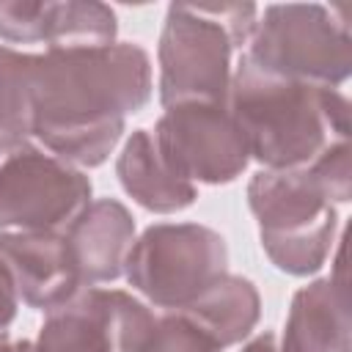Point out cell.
<instances>
[{"instance_id": "cell-2", "label": "cell", "mask_w": 352, "mask_h": 352, "mask_svg": "<svg viewBox=\"0 0 352 352\" xmlns=\"http://www.w3.org/2000/svg\"><path fill=\"white\" fill-rule=\"evenodd\" d=\"M226 107L250 160L267 170L305 168L336 143L349 140V99L336 88L275 77L245 55L231 72Z\"/></svg>"}, {"instance_id": "cell-14", "label": "cell", "mask_w": 352, "mask_h": 352, "mask_svg": "<svg viewBox=\"0 0 352 352\" xmlns=\"http://www.w3.org/2000/svg\"><path fill=\"white\" fill-rule=\"evenodd\" d=\"M179 314H184L220 349H226L250 336L261 316V297L253 280L226 272Z\"/></svg>"}, {"instance_id": "cell-16", "label": "cell", "mask_w": 352, "mask_h": 352, "mask_svg": "<svg viewBox=\"0 0 352 352\" xmlns=\"http://www.w3.org/2000/svg\"><path fill=\"white\" fill-rule=\"evenodd\" d=\"M0 135L28 138V52L0 44Z\"/></svg>"}, {"instance_id": "cell-6", "label": "cell", "mask_w": 352, "mask_h": 352, "mask_svg": "<svg viewBox=\"0 0 352 352\" xmlns=\"http://www.w3.org/2000/svg\"><path fill=\"white\" fill-rule=\"evenodd\" d=\"M228 272L226 239L201 223H154L129 248L124 275L165 311H184Z\"/></svg>"}, {"instance_id": "cell-3", "label": "cell", "mask_w": 352, "mask_h": 352, "mask_svg": "<svg viewBox=\"0 0 352 352\" xmlns=\"http://www.w3.org/2000/svg\"><path fill=\"white\" fill-rule=\"evenodd\" d=\"M256 22L253 3H170L157 47L162 107L226 104L231 52L250 41Z\"/></svg>"}, {"instance_id": "cell-1", "label": "cell", "mask_w": 352, "mask_h": 352, "mask_svg": "<svg viewBox=\"0 0 352 352\" xmlns=\"http://www.w3.org/2000/svg\"><path fill=\"white\" fill-rule=\"evenodd\" d=\"M151 88V58L140 44L28 52L30 140L74 168H96Z\"/></svg>"}, {"instance_id": "cell-10", "label": "cell", "mask_w": 352, "mask_h": 352, "mask_svg": "<svg viewBox=\"0 0 352 352\" xmlns=\"http://www.w3.org/2000/svg\"><path fill=\"white\" fill-rule=\"evenodd\" d=\"M0 261L16 297L44 314L82 289L60 231H0Z\"/></svg>"}, {"instance_id": "cell-15", "label": "cell", "mask_w": 352, "mask_h": 352, "mask_svg": "<svg viewBox=\"0 0 352 352\" xmlns=\"http://www.w3.org/2000/svg\"><path fill=\"white\" fill-rule=\"evenodd\" d=\"M116 11L96 0H47V50H91L116 44Z\"/></svg>"}, {"instance_id": "cell-17", "label": "cell", "mask_w": 352, "mask_h": 352, "mask_svg": "<svg viewBox=\"0 0 352 352\" xmlns=\"http://www.w3.org/2000/svg\"><path fill=\"white\" fill-rule=\"evenodd\" d=\"M138 352H223V349L204 330H198L184 314L168 311L154 319Z\"/></svg>"}, {"instance_id": "cell-9", "label": "cell", "mask_w": 352, "mask_h": 352, "mask_svg": "<svg viewBox=\"0 0 352 352\" xmlns=\"http://www.w3.org/2000/svg\"><path fill=\"white\" fill-rule=\"evenodd\" d=\"M151 135L162 160L190 184H231L250 162L248 143L226 104L165 107Z\"/></svg>"}, {"instance_id": "cell-19", "label": "cell", "mask_w": 352, "mask_h": 352, "mask_svg": "<svg viewBox=\"0 0 352 352\" xmlns=\"http://www.w3.org/2000/svg\"><path fill=\"white\" fill-rule=\"evenodd\" d=\"M16 305H19L16 289H14V283H11V275H8L6 264L0 261V333L14 322Z\"/></svg>"}, {"instance_id": "cell-5", "label": "cell", "mask_w": 352, "mask_h": 352, "mask_svg": "<svg viewBox=\"0 0 352 352\" xmlns=\"http://www.w3.org/2000/svg\"><path fill=\"white\" fill-rule=\"evenodd\" d=\"M275 77L338 88L352 74V30L344 8L322 3L267 6L242 52Z\"/></svg>"}, {"instance_id": "cell-18", "label": "cell", "mask_w": 352, "mask_h": 352, "mask_svg": "<svg viewBox=\"0 0 352 352\" xmlns=\"http://www.w3.org/2000/svg\"><path fill=\"white\" fill-rule=\"evenodd\" d=\"M47 33V0H0V38L38 44Z\"/></svg>"}, {"instance_id": "cell-20", "label": "cell", "mask_w": 352, "mask_h": 352, "mask_svg": "<svg viewBox=\"0 0 352 352\" xmlns=\"http://www.w3.org/2000/svg\"><path fill=\"white\" fill-rule=\"evenodd\" d=\"M242 352H280V349H278V341L272 333H258L253 341H248L242 346Z\"/></svg>"}, {"instance_id": "cell-7", "label": "cell", "mask_w": 352, "mask_h": 352, "mask_svg": "<svg viewBox=\"0 0 352 352\" xmlns=\"http://www.w3.org/2000/svg\"><path fill=\"white\" fill-rule=\"evenodd\" d=\"M91 179L36 140L0 135V231H66L91 204Z\"/></svg>"}, {"instance_id": "cell-4", "label": "cell", "mask_w": 352, "mask_h": 352, "mask_svg": "<svg viewBox=\"0 0 352 352\" xmlns=\"http://www.w3.org/2000/svg\"><path fill=\"white\" fill-rule=\"evenodd\" d=\"M248 206L270 261L286 275H314L324 267L338 228L336 204L311 165L258 170L248 184Z\"/></svg>"}, {"instance_id": "cell-13", "label": "cell", "mask_w": 352, "mask_h": 352, "mask_svg": "<svg viewBox=\"0 0 352 352\" xmlns=\"http://www.w3.org/2000/svg\"><path fill=\"white\" fill-rule=\"evenodd\" d=\"M116 176L124 192L143 209L173 214L195 201V184L182 179L160 154L148 129H135L116 160Z\"/></svg>"}, {"instance_id": "cell-8", "label": "cell", "mask_w": 352, "mask_h": 352, "mask_svg": "<svg viewBox=\"0 0 352 352\" xmlns=\"http://www.w3.org/2000/svg\"><path fill=\"white\" fill-rule=\"evenodd\" d=\"M154 314L126 292L82 286L47 311L33 341H11L8 352H138Z\"/></svg>"}, {"instance_id": "cell-11", "label": "cell", "mask_w": 352, "mask_h": 352, "mask_svg": "<svg viewBox=\"0 0 352 352\" xmlns=\"http://www.w3.org/2000/svg\"><path fill=\"white\" fill-rule=\"evenodd\" d=\"M349 292L344 253L338 250L336 272L297 289L289 305L280 352H349Z\"/></svg>"}, {"instance_id": "cell-12", "label": "cell", "mask_w": 352, "mask_h": 352, "mask_svg": "<svg viewBox=\"0 0 352 352\" xmlns=\"http://www.w3.org/2000/svg\"><path fill=\"white\" fill-rule=\"evenodd\" d=\"M80 286L110 283L124 275L126 253L135 242V217L116 198L91 201L63 231Z\"/></svg>"}]
</instances>
